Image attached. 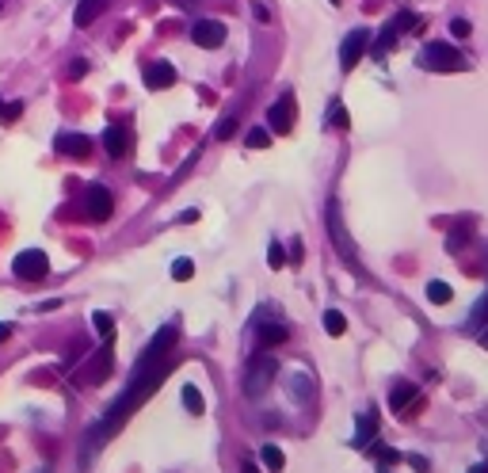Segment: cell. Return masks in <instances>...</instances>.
Here are the masks:
<instances>
[{
	"label": "cell",
	"instance_id": "6da1fadb",
	"mask_svg": "<svg viewBox=\"0 0 488 473\" xmlns=\"http://www.w3.org/2000/svg\"><path fill=\"white\" fill-rule=\"evenodd\" d=\"M176 340H180V325H164L157 336L149 340V347H146V355L138 359V367H134V378H130V386L126 393L111 405V412L103 416V424L92 432V439H103V435H115L122 424H126V416L138 409V405H146L153 393H157V386L164 382V374H168L172 367V347H176Z\"/></svg>",
	"mask_w": 488,
	"mask_h": 473
},
{
	"label": "cell",
	"instance_id": "7a4b0ae2",
	"mask_svg": "<svg viewBox=\"0 0 488 473\" xmlns=\"http://www.w3.org/2000/svg\"><path fill=\"white\" fill-rule=\"evenodd\" d=\"M465 65H469L465 54L454 50L450 42H427L420 50V69H427V73H462Z\"/></svg>",
	"mask_w": 488,
	"mask_h": 473
},
{
	"label": "cell",
	"instance_id": "3957f363",
	"mask_svg": "<svg viewBox=\"0 0 488 473\" xmlns=\"http://www.w3.org/2000/svg\"><path fill=\"white\" fill-rule=\"evenodd\" d=\"M275 374H279V362L271 355H256L248 362V370H244V390H248V397H263L268 386L275 382Z\"/></svg>",
	"mask_w": 488,
	"mask_h": 473
},
{
	"label": "cell",
	"instance_id": "277c9868",
	"mask_svg": "<svg viewBox=\"0 0 488 473\" xmlns=\"http://www.w3.org/2000/svg\"><path fill=\"white\" fill-rule=\"evenodd\" d=\"M111 367H115V359H111V347L96 351V355L88 359L81 370H73V386H81V390H92V386H99V382H103L107 374H111Z\"/></svg>",
	"mask_w": 488,
	"mask_h": 473
},
{
	"label": "cell",
	"instance_id": "5b68a950",
	"mask_svg": "<svg viewBox=\"0 0 488 473\" xmlns=\"http://www.w3.org/2000/svg\"><path fill=\"white\" fill-rule=\"evenodd\" d=\"M12 271H16V279H24V283H39V279H46L50 260H46V252L27 248V252H19V256L12 260Z\"/></svg>",
	"mask_w": 488,
	"mask_h": 473
},
{
	"label": "cell",
	"instance_id": "8992f818",
	"mask_svg": "<svg viewBox=\"0 0 488 473\" xmlns=\"http://www.w3.org/2000/svg\"><path fill=\"white\" fill-rule=\"evenodd\" d=\"M366 46H370V31H362V27H355L347 39H343V46H340V69L343 73H351L355 65L362 61V54Z\"/></svg>",
	"mask_w": 488,
	"mask_h": 473
},
{
	"label": "cell",
	"instance_id": "52a82bcc",
	"mask_svg": "<svg viewBox=\"0 0 488 473\" xmlns=\"http://www.w3.org/2000/svg\"><path fill=\"white\" fill-rule=\"evenodd\" d=\"M84 210H88V218L92 222H107L111 218V210H115V199H111V191L103 183H92L84 191Z\"/></svg>",
	"mask_w": 488,
	"mask_h": 473
},
{
	"label": "cell",
	"instance_id": "ba28073f",
	"mask_svg": "<svg viewBox=\"0 0 488 473\" xmlns=\"http://www.w3.org/2000/svg\"><path fill=\"white\" fill-rule=\"evenodd\" d=\"M412 24H416V16H412V12H401V16H397V19H390V24L382 27V35L374 39V58L382 61L385 54L393 50V42H397V35H401L405 27H412Z\"/></svg>",
	"mask_w": 488,
	"mask_h": 473
},
{
	"label": "cell",
	"instance_id": "9c48e42d",
	"mask_svg": "<svg viewBox=\"0 0 488 473\" xmlns=\"http://www.w3.org/2000/svg\"><path fill=\"white\" fill-rule=\"evenodd\" d=\"M191 42L203 50H218L221 42H225V24H221V19H198L191 27Z\"/></svg>",
	"mask_w": 488,
	"mask_h": 473
},
{
	"label": "cell",
	"instance_id": "30bf717a",
	"mask_svg": "<svg viewBox=\"0 0 488 473\" xmlns=\"http://www.w3.org/2000/svg\"><path fill=\"white\" fill-rule=\"evenodd\" d=\"M294 123H298V103L290 100V96H283V100L268 111V126L275 130V134H290Z\"/></svg>",
	"mask_w": 488,
	"mask_h": 473
},
{
	"label": "cell",
	"instance_id": "8fae6325",
	"mask_svg": "<svg viewBox=\"0 0 488 473\" xmlns=\"http://www.w3.org/2000/svg\"><path fill=\"white\" fill-rule=\"evenodd\" d=\"M54 149H58L61 157L84 161L88 153H92V138H84V134H73V130H65V134H58V141H54Z\"/></svg>",
	"mask_w": 488,
	"mask_h": 473
},
{
	"label": "cell",
	"instance_id": "7c38bea8",
	"mask_svg": "<svg viewBox=\"0 0 488 473\" xmlns=\"http://www.w3.org/2000/svg\"><path fill=\"white\" fill-rule=\"evenodd\" d=\"M141 81H146L149 92H164V88L176 84V69H172L168 61H149L146 73H141Z\"/></svg>",
	"mask_w": 488,
	"mask_h": 473
},
{
	"label": "cell",
	"instance_id": "4fadbf2b",
	"mask_svg": "<svg viewBox=\"0 0 488 473\" xmlns=\"http://www.w3.org/2000/svg\"><path fill=\"white\" fill-rule=\"evenodd\" d=\"M286 397H290L294 405H309L313 401V378L302 370H290L286 374Z\"/></svg>",
	"mask_w": 488,
	"mask_h": 473
},
{
	"label": "cell",
	"instance_id": "5bb4252c",
	"mask_svg": "<svg viewBox=\"0 0 488 473\" xmlns=\"http://www.w3.org/2000/svg\"><path fill=\"white\" fill-rule=\"evenodd\" d=\"M328 229H332V240H336L340 256L347 260V263H355V248H351L347 233H343V222H340V206H336V203H328Z\"/></svg>",
	"mask_w": 488,
	"mask_h": 473
},
{
	"label": "cell",
	"instance_id": "9a60e30c",
	"mask_svg": "<svg viewBox=\"0 0 488 473\" xmlns=\"http://www.w3.org/2000/svg\"><path fill=\"white\" fill-rule=\"evenodd\" d=\"M103 149H107V157L122 161L130 153V130L126 126H107L103 130Z\"/></svg>",
	"mask_w": 488,
	"mask_h": 473
},
{
	"label": "cell",
	"instance_id": "2e32d148",
	"mask_svg": "<svg viewBox=\"0 0 488 473\" xmlns=\"http://www.w3.org/2000/svg\"><path fill=\"white\" fill-rule=\"evenodd\" d=\"M374 435H378V420H374V412H362L359 416V427H355V439H351V447H370L374 443Z\"/></svg>",
	"mask_w": 488,
	"mask_h": 473
},
{
	"label": "cell",
	"instance_id": "e0dca14e",
	"mask_svg": "<svg viewBox=\"0 0 488 473\" xmlns=\"http://www.w3.org/2000/svg\"><path fill=\"white\" fill-rule=\"evenodd\" d=\"M256 332H260L263 347H279V344L290 340V328H286V325H256Z\"/></svg>",
	"mask_w": 488,
	"mask_h": 473
},
{
	"label": "cell",
	"instance_id": "ac0fdd59",
	"mask_svg": "<svg viewBox=\"0 0 488 473\" xmlns=\"http://www.w3.org/2000/svg\"><path fill=\"white\" fill-rule=\"evenodd\" d=\"M107 8V0H81L76 4V12H73V19H76V27H88V24H96V16Z\"/></svg>",
	"mask_w": 488,
	"mask_h": 473
},
{
	"label": "cell",
	"instance_id": "d6986e66",
	"mask_svg": "<svg viewBox=\"0 0 488 473\" xmlns=\"http://www.w3.org/2000/svg\"><path fill=\"white\" fill-rule=\"evenodd\" d=\"M408 401H416V386H408V382H401L393 393H390V409L393 412H405L408 409Z\"/></svg>",
	"mask_w": 488,
	"mask_h": 473
},
{
	"label": "cell",
	"instance_id": "ffe728a7",
	"mask_svg": "<svg viewBox=\"0 0 488 473\" xmlns=\"http://www.w3.org/2000/svg\"><path fill=\"white\" fill-rule=\"evenodd\" d=\"M180 401H183V409L191 412V416H203V412H206V401H203V393H198L195 386H183Z\"/></svg>",
	"mask_w": 488,
	"mask_h": 473
},
{
	"label": "cell",
	"instance_id": "44dd1931",
	"mask_svg": "<svg viewBox=\"0 0 488 473\" xmlns=\"http://www.w3.org/2000/svg\"><path fill=\"white\" fill-rule=\"evenodd\" d=\"M450 298H454L450 283H442V279H435V283H427V302H431V305H447Z\"/></svg>",
	"mask_w": 488,
	"mask_h": 473
},
{
	"label": "cell",
	"instance_id": "7402d4cb",
	"mask_svg": "<svg viewBox=\"0 0 488 473\" xmlns=\"http://www.w3.org/2000/svg\"><path fill=\"white\" fill-rule=\"evenodd\" d=\"M260 458H263V466H268L271 473H279L286 466V454H283L279 447H260Z\"/></svg>",
	"mask_w": 488,
	"mask_h": 473
},
{
	"label": "cell",
	"instance_id": "603a6c76",
	"mask_svg": "<svg viewBox=\"0 0 488 473\" xmlns=\"http://www.w3.org/2000/svg\"><path fill=\"white\" fill-rule=\"evenodd\" d=\"M325 332L328 336H343V332H347V317H343L340 310H328L325 313Z\"/></svg>",
	"mask_w": 488,
	"mask_h": 473
},
{
	"label": "cell",
	"instance_id": "cb8c5ba5",
	"mask_svg": "<svg viewBox=\"0 0 488 473\" xmlns=\"http://www.w3.org/2000/svg\"><path fill=\"white\" fill-rule=\"evenodd\" d=\"M92 325H96V332L103 336L107 344H111V340H115V321H111L107 313H92Z\"/></svg>",
	"mask_w": 488,
	"mask_h": 473
},
{
	"label": "cell",
	"instance_id": "d4e9b609",
	"mask_svg": "<svg viewBox=\"0 0 488 473\" xmlns=\"http://www.w3.org/2000/svg\"><path fill=\"white\" fill-rule=\"evenodd\" d=\"M191 275H195V263L187 260V256H180V260L172 263V279H176V283H187Z\"/></svg>",
	"mask_w": 488,
	"mask_h": 473
},
{
	"label": "cell",
	"instance_id": "484cf974",
	"mask_svg": "<svg viewBox=\"0 0 488 473\" xmlns=\"http://www.w3.org/2000/svg\"><path fill=\"white\" fill-rule=\"evenodd\" d=\"M484 321H488V294L473 305V313H469V325H473V328H484Z\"/></svg>",
	"mask_w": 488,
	"mask_h": 473
},
{
	"label": "cell",
	"instance_id": "4316f807",
	"mask_svg": "<svg viewBox=\"0 0 488 473\" xmlns=\"http://www.w3.org/2000/svg\"><path fill=\"white\" fill-rule=\"evenodd\" d=\"M244 141H248V149H268L271 146V134H268V130H252Z\"/></svg>",
	"mask_w": 488,
	"mask_h": 473
},
{
	"label": "cell",
	"instance_id": "83f0119b",
	"mask_svg": "<svg viewBox=\"0 0 488 473\" xmlns=\"http://www.w3.org/2000/svg\"><path fill=\"white\" fill-rule=\"evenodd\" d=\"M328 118H332V123H336V126H343V130L351 126V118H347V111H343V103H340V100L328 107Z\"/></svg>",
	"mask_w": 488,
	"mask_h": 473
},
{
	"label": "cell",
	"instance_id": "f1b7e54d",
	"mask_svg": "<svg viewBox=\"0 0 488 473\" xmlns=\"http://www.w3.org/2000/svg\"><path fill=\"white\" fill-rule=\"evenodd\" d=\"M19 115H24V107H19V103H0V123H16Z\"/></svg>",
	"mask_w": 488,
	"mask_h": 473
},
{
	"label": "cell",
	"instance_id": "f546056e",
	"mask_svg": "<svg viewBox=\"0 0 488 473\" xmlns=\"http://www.w3.org/2000/svg\"><path fill=\"white\" fill-rule=\"evenodd\" d=\"M374 447H378V462H382V466H397V462H401V454H397L393 447H382V443H374Z\"/></svg>",
	"mask_w": 488,
	"mask_h": 473
},
{
	"label": "cell",
	"instance_id": "4dcf8cb0",
	"mask_svg": "<svg viewBox=\"0 0 488 473\" xmlns=\"http://www.w3.org/2000/svg\"><path fill=\"white\" fill-rule=\"evenodd\" d=\"M268 263H271L275 271L286 268V252H283V245H271V248H268Z\"/></svg>",
	"mask_w": 488,
	"mask_h": 473
},
{
	"label": "cell",
	"instance_id": "1f68e13d",
	"mask_svg": "<svg viewBox=\"0 0 488 473\" xmlns=\"http://www.w3.org/2000/svg\"><path fill=\"white\" fill-rule=\"evenodd\" d=\"M233 130H237V118H221L218 130H214V138H218V141H225V138H233Z\"/></svg>",
	"mask_w": 488,
	"mask_h": 473
},
{
	"label": "cell",
	"instance_id": "d6a6232c",
	"mask_svg": "<svg viewBox=\"0 0 488 473\" xmlns=\"http://www.w3.org/2000/svg\"><path fill=\"white\" fill-rule=\"evenodd\" d=\"M469 31H473L469 19H454V24H450V35L454 39H469Z\"/></svg>",
	"mask_w": 488,
	"mask_h": 473
},
{
	"label": "cell",
	"instance_id": "836d02e7",
	"mask_svg": "<svg viewBox=\"0 0 488 473\" xmlns=\"http://www.w3.org/2000/svg\"><path fill=\"white\" fill-rule=\"evenodd\" d=\"M252 16H256L260 24H268V19H271V12H268V4H260V0H256V4H252Z\"/></svg>",
	"mask_w": 488,
	"mask_h": 473
},
{
	"label": "cell",
	"instance_id": "e575fe53",
	"mask_svg": "<svg viewBox=\"0 0 488 473\" xmlns=\"http://www.w3.org/2000/svg\"><path fill=\"white\" fill-rule=\"evenodd\" d=\"M408 466L420 469V473H427V458H420V454H408Z\"/></svg>",
	"mask_w": 488,
	"mask_h": 473
},
{
	"label": "cell",
	"instance_id": "d590c367",
	"mask_svg": "<svg viewBox=\"0 0 488 473\" xmlns=\"http://www.w3.org/2000/svg\"><path fill=\"white\" fill-rule=\"evenodd\" d=\"M88 73V61H73L69 65V76H84Z\"/></svg>",
	"mask_w": 488,
	"mask_h": 473
},
{
	"label": "cell",
	"instance_id": "8d00e7d4",
	"mask_svg": "<svg viewBox=\"0 0 488 473\" xmlns=\"http://www.w3.org/2000/svg\"><path fill=\"white\" fill-rule=\"evenodd\" d=\"M8 336H12V325H8V321H0V344H4Z\"/></svg>",
	"mask_w": 488,
	"mask_h": 473
},
{
	"label": "cell",
	"instance_id": "74e56055",
	"mask_svg": "<svg viewBox=\"0 0 488 473\" xmlns=\"http://www.w3.org/2000/svg\"><path fill=\"white\" fill-rule=\"evenodd\" d=\"M240 473H260V466H256V462H244V466H240Z\"/></svg>",
	"mask_w": 488,
	"mask_h": 473
},
{
	"label": "cell",
	"instance_id": "f35d334b",
	"mask_svg": "<svg viewBox=\"0 0 488 473\" xmlns=\"http://www.w3.org/2000/svg\"><path fill=\"white\" fill-rule=\"evenodd\" d=\"M481 347H488V328H484V332H481Z\"/></svg>",
	"mask_w": 488,
	"mask_h": 473
},
{
	"label": "cell",
	"instance_id": "ab89813d",
	"mask_svg": "<svg viewBox=\"0 0 488 473\" xmlns=\"http://www.w3.org/2000/svg\"><path fill=\"white\" fill-rule=\"evenodd\" d=\"M469 473H488V469H484V466H477V469H469Z\"/></svg>",
	"mask_w": 488,
	"mask_h": 473
},
{
	"label": "cell",
	"instance_id": "60d3db41",
	"mask_svg": "<svg viewBox=\"0 0 488 473\" xmlns=\"http://www.w3.org/2000/svg\"><path fill=\"white\" fill-rule=\"evenodd\" d=\"M332 4H340V0H332Z\"/></svg>",
	"mask_w": 488,
	"mask_h": 473
}]
</instances>
